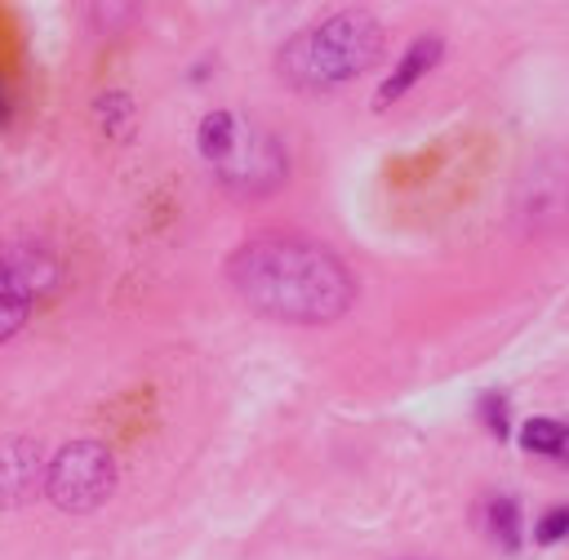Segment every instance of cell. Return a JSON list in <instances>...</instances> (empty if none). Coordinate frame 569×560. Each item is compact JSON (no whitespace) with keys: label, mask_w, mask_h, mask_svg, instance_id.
I'll use <instances>...</instances> for the list:
<instances>
[{"label":"cell","mask_w":569,"mask_h":560,"mask_svg":"<svg viewBox=\"0 0 569 560\" xmlns=\"http://www.w3.org/2000/svg\"><path fill=\"white\" fill-rule=\"evenodd\" d=\"M236 133H241V120L232 112H209L200 120V133H196V143H200V156L213 161V165H223L232 143H236Z\"/></svg>","instance_id":"8"},{"label":"cell","mask_w":569,"mask_h":560,"mask_svg":"<svg viewBox=\"0 0 569 560\" xmlns=\"http://www.w3.org/2000/svg\"><path fill=\"white\" fill-rule=\"evenodd\" d=\"M556 458H560V463H569V428H565V436H560V450H556Z\"/></svg>","instance_id":"14"},{"label":"cell","mask_w":569,"mask_h":560,"mask_svg":"<svg viewBox=\"0 0 569 560\" xmlns=\"http://www.w3.org/2000/svg\"><path fill=\"white\" fill-rule=\"evenodd\" d=\"M480 418L489 423V432H493L498 441H508V428H512V423H508V400H503V396H493V392L480 396Z\"/></svg>","instance_id":"11"},{"label":"cell","mask_w":569,"mask_h":560,"mask_svg":"<svg viewBox=\"0 0 569 560\" xmlns=\"http://www.w3.org/2000/svg\"><path fill=\"white\" fill-rule=\"evenodd\" d=\"M228 280L254 312L294 325H329L356 299L342 258L303 236H258L241 245L228 262Z\"/></svg>","instance_id":"1"},{"label":"cell","mask_w":569,"mask_h":560,"mask_svg":"<svg viewBox=\"0 0 569 560\" xmlns=\"http://www.w3.org/2000/svg\"><path fill=\"white\" fill-rule=\"evenodd\" d=\"M441 54H445V40H441V36H418V40L400 54V62H396V72L387 77V85L374 94V107L383 112V107H392L396 98H405V94L441 62Z\"/></svg>","instance_id":"6"},{"label":"cell","mask_w":569,"mask_h":560,"mask_svg":"<svg viewBox=\"0 0 569 560\" xmlns=\"http://www.w3.org/2000/svg\"><path fill=\"white\" fill-rule=\"evenodd\" d=\"M27 312H32V285L23 267L0 258V342H10L27 325Z\"/></svg>","instance_id":"7"},{"label":"cell","mask_w":569,"mask_h":560,"mask_svg":"<svg viewBox=\"0 0 569 560\" xmlns=\"http://www.w3.org/2000/svg\"><path fill=\"white\" fill-rule=\"evenodd\" d=\"M489 525H493V538L503 542L508 551L521 547V512H516L512 499H498V503L489 508Z\"/></svg>","instance_id":"9"},{"label":"cell","mask_w":569,"mask_h":560,"mask_svg":"<svg viewBox=\"0 0 569 560\" xmlns=\"http://www.w3.org/2000/svg\"><path fill=\"white\" fill-rule=\"evenodd\" d=\"M383 58V27L365 10H338L299 32L280 49L276 67L294 90H334L365 77Z\"/></svg>","instance_id":"2"},{"label":"cell","mask_w":569,"mask_h":560,"mask_svg":"<svg viewBox=\"0 0 569 560\" xmlns=\"http://www.w3.org/2000/svg\"><path fill=\"white\" fill-rule=\"evenodd\" d=\"M565 534H569V508H551V512L534 525V538H538L543 547H547V542H560Z\"/></svg>","instance_id":"12"},{"label":"cell","mask_w":569,"mask_h":560,"mask_svg":"<svg viewBox=\"0 0 569 560\" xmlns=\"http://www.w3.org/2000/svg\"><path fill=\"white\" fill-rule=\"evenodd\" d=\"M0 120H10V90L0 85Z\"/></svg>","instance_id":"13"},{"label":"cell","mask_w":569,"mask_h":560,"mask_svg":"<svg viewBox=\"0 0 569 560\" xmlns=\"http://www.w3.org/2000/svg\"><path fill=\"white\" fill-rule=\"evenodd\" d=\"M560 436H565V428L551 423V418H530V423L521 428V445H525L530 454H556V450H560Z\"/></svg>","instance_id":"10"},{"label":"cell","mask_w":569,"mask_h":560,"mask_svg":"<svg viewBox=\"0 0 569 560\" xmlns=\"http://www.w3.org/2000/svg\"><path fill=\"white\" fill-rule=\"evenodd\" d=\"M219 174L232 183V187H245V191H267L284 178V156L280 148L271 143L267 133L258 129H241L236 143L228 152V161L219 165Z\"/></svg>","instance_id":"4"},{"label":"cell","mask_w":569,"mask_h":560,"mask_svg":"<svg viewBox=\"0 0 569 560\" xmlns=\"http://www.w3.org/2000/svg\"><path fill=\"white\" fill-rule=\"evenodd\" d=\"M116 489V458L103 441H67L45 467V494L54 508L81 516L98 512Z\"/></svg>","instance_id":"3"},{"label":"cell","mask_w":569,"mask_h":560,"mask_svg":"<svg viewBox=\"0 0 569 560\" xmlns=\"http://www.w3.org/2000/svg\"><path fill=\"white\" fill-rule=\"evenodd\" d=\"M36 489H45V458L27 436L0 441V503L23 508L36 499Z\"/></svg>","instance_id":"5"}]
</instances>
